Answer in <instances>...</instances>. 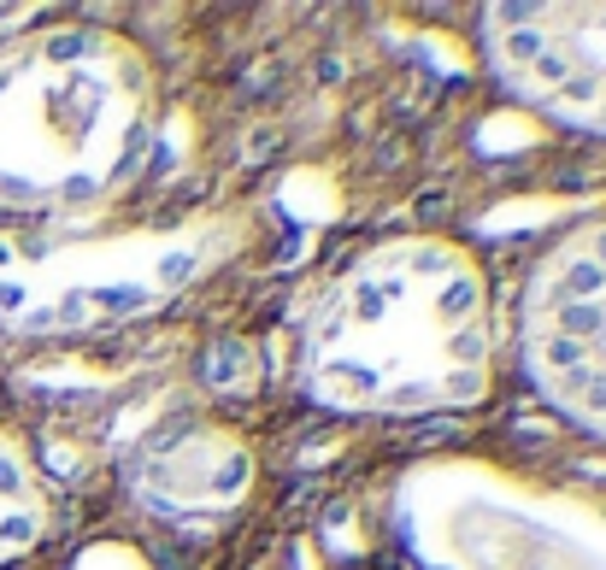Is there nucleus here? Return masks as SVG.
<instances>
[{
    "mask_svg": "<svg viewBox=\"0 0 606 570\" xmlns=\"http://www.w3.org/2000/svg\"><path fill=\"white\" fill-rule=\"evenodd\" d=\"M248 248L241 212H188L177 223H0V330L24 341L100 336L195 295Z\"/></svg>",
    "mask_w": 606,
    "mask_h": 570,
    "instance_id": "obj_3",
    "label": "nucleus"
},
{
    "mask_svg": "<svg viewBox=\"0 0 606 570\" xmlns=\"http://www.w3.org/2000/svg\"><path fill=\"white\" fill-rule=\"evenodd\" d=\"M160 72L107 24H42L0 42V218L89 223L160 147Z\"/></svg>",
    "mask_w": 606,
    "mask_h": 570,
    "instance_id": "obj_2",
    "label": "nucleus"
},
{
    "mask_svg": "<svg viewBox=\"0 0 606 570\" xmlns=\"http://www.w3.org/2000/svg\"><path fill=\"white\" fill-rule=\"evenodd\" d=\"M125 482L153 517L171 524L230 517L253 494V447L218 418H177L136 447Z\"/></svg>",
    "mask_w": 606,
    "mask_h": 570,
    "instance_id": "obj_7",
    "label": "nucleus"
},
{
    "mask_svg": "<svg viewBox=\"0 0 606 570\" xmlns=\"http://www.w3.org/2000/svg\"><path fill=\"white\" fill-rule=\"evenodd\" d=\"M483 72L518 107L565 130L606 135V0L571 7H483Z\"/></svg>",
    "mask_w": 606,
    "mask_h": 570,
    "instance_id": "obj_6",
    "label": "nucleus"
},
{
    "mask_svg": "<svg viewBox=\"0 0 606 570\" xmlns=\"http://www.w3.org/2000/svg\"><path fill=\"white\" fill-rule=\"evenodd\" d=\"M518 365L565 424L606 441V218L571 223L524 271Z\"/></svg>",
    "mask_w": 606,
    "mask_h": 570,
    "instance_id": "obj_5",
    "label": "nucleus"
},
{
    "mask_svg": "<svg viewBox=\"0 0 606 570\" xmlns=\"http://www.w3.org/2000/svg\"><path fill=\"white\" fill-rule=\"evenodd\" d=\"M401 535L424 570H606V500L495 459L401 476Z\"/></svg>",
    "mask_w": 606,
    "mask_h": 570,
    "instance_id": "obj_4",
    "label": "nucleus"
},
{
    "mask_svg": "<svg viewBox=\"0 0 606 570\" xmlns=\"http://www.w3.org/2000/svg\"><path fill=\"white\" fill-rule=\"evenodd\" d=\"M54 529V494L30 441L12 424H0V564L30 559Z\"/></svg>",
    "mask_w": 606,
    "mask_h": 570,
    "instance_id": "obj_8",
    "label": "nucleus"
},
{
    "mask_svg": "<svg viewBox=\"0 0 606 570\" xmlns=\"http://www.w3.org/2000/svg\"><path fill=\"white\" fill-rule=\"evenodd\" d=\"M500 324L477 253L454 235H383L313 295L294 383L336 418H442L495 388Z\"/></svg>",
    "mask_w": 606,
    "mask_h": 570,
    "instance_id": "obj_1",
    "label": "nucleus"
}]
</instances>
